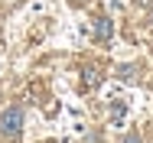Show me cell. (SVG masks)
Returning <instances> with one entry per match:
<instances>
[{"instance_id": "cell-1", "label": "cell", "mask_w": 153, "mask_h": 143, "mask_svg": "<svg viewBox=\"0 0 153 143\" xmlns=\"http://www.w3.org/2000/svg\"><path fill=\"white\" fill-rule=\"evenodd\" d=\"M20 127H23V111L20 107H10V111L0 114V133L3 137H16Z\"/></svg>"}, {"instance_id": "cell-2", "label": "cell", "mask_w": 153, "mask_h": 143, "mask_svg": "<svg viewBox=\"0 0 153 143\" xmlns=\"http://www.w3.org/2000/svg\"><path fill=\"white\" fill-rule=\"evenodd\" d=\"M94 39H101V42L111 39V20H108V16H98V20H94Z\"/></svg>"}, {"instance_id": "cell-3", "label": "cell", "mask_w": 153, "mask_h": 143, "mask_svg": "<svg viewBox=\"0 0 153 143\" xmlns=\"http://www.w3.org/2000/svg\"><path fill=\"white\" fill-rule=\"evenodd\" d=\"M121 143H140V137H137V133H127V137H124Z\"/></svg>"}, {"instance_id": "cell-4", "label": "cell", "mask_w": 153, "mask_h": 143, "mask_svg": "<svg viewBox=\"0 0 153 143\" xmlns=\"http://www.w3.org/2000/svg\"><path fill=\"white\" fill-rule=\"evenodd\" d=\"M78 3H91V0H78Z\"/></svg>"}]
</instances>
